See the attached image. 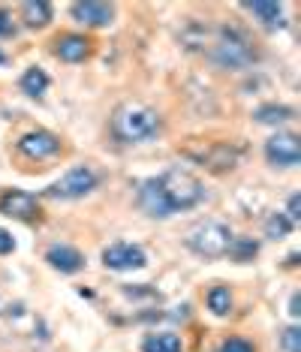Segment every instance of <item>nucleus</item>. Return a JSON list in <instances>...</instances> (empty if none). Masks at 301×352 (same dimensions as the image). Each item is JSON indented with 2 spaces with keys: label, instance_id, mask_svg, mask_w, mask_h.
I'll return each instance as SVG.
<instances>
[{
  "label": "nucleus",
  "instance_id": "14",
  "mask_svg": "<svg viewBox=\"0 0 301 352\" xmlns=\"http://www.w3.org/2000/svg\"><path fill=\"white\" fill-rule=\"evenodd\" d=\"M181 349H184V343L172 331H157L142 343V352H181Z\"/></svg>",
  "mask_w": 301,
  "mask_h": 352
},
{
  "label": "nucleus",
  "instance_id": "21",
  "mask_svg": "<svg viewBox=\"0 0 301 352\" xmlns=\"http://www.w3.org/2000/svg\"><path fill=\"white\" fill-rule=\"evenodd\" d=\"M217 352H256V346H253L247 338H226L217 346Z\"/></svg>",
  "mask_w": 301,
  "mask_h": 352
},
{
  "label": "nucleus",
  "instance_id": "25",
  "mask_svg": "<svg viewBox=\"0 0 301 352\" xmlns=\"http://www.w3.org/2000/svg\"><path fill=\"white\" fill-rule=\"evenodd\" d=\"M10 15H6V12H0V36H6V34H10Z\"/></svg>",
  "mask_w": 301,
  "mask_h": 352
},
{
  "label": "nucleus",
  "instance_id": "12",
  "mask_svg": "<svg viewBox=\"0 0 301 352\" xmlns=\"http://www.w3.org/2000/svg\"><path fill=\"white\" fill-rule=\"evenodd\" d=\"M54 54L67 63H82L91 54V43L82 34H63L54 43Z\"/></svg>",
  "mask_w": 301,
  "mask_h": 352
},
{
  "label": "nucleus",
  "instance_id": "1",
  "mask_svg": "<svg viewBox=\"0 0 301 352\" xmlns=\"http://www.w3.org/2000/svg\"><path fill=\"white\" fill-rule=\"evenodd\" d=\"M205 199V187L196 175L184 169H166L157 178H148L139 187V205L148 217L166 220L178 211L196 208Z\"/></svg>",
  "mask_w": 301,
  "mask_h": 352
},
{
  "label": "nucleus",
  "instance_id": "19",
  "mask_svg": "<svg viewBox=\"0 0 301 352\" xmlns=\"http://www.w3.org/2000/svg\"><path fill=\"white\" fill-rule=\"evenodd\" d=\"M289 232H292V223L283 217V214H271V217L265 220V235L274 238V241H277V238H287Z\"/></svg>",
  "mask_w": 301,
  "mask_h": 352
},
{
  "label": "nucleus",
  "instance_id": "15",
  "mask_svg": "<svg viewBox=\"0 0 301 352\" xmlns=\"http://www.w3.org/2000/svg\"><path fill=\"white\" fill-rule=\"evenodd\" d=\"M21 15H25L27 28H45L52 21V6L45 0H30V3L21 6Z\"/></svg>",
  "mask_w": 301,
  "mask_h": 352
},
{
  "label": "nucleus",
  "instance_id": "9",
  "mask_svg": "<svg viewBox=\"0 0 301 352\" xmlns=\"http://www.w3.org/2000/svg\"><path fill=\"white\" fill-rule=\"evenodd\" d=\"M0 214H6L12 220H36L39 202H36V196L25 193V190H6L0 196Z\"/></svg>",
  "mask_w": 301,
  "mask_h": 352
},
{
  "label": "nucleus",
  "instance_id": "8",
  "mask_svg": "<svg viewBox=\"0 0 301 352\" xmlns=\"http://www.w3.org/2000/svg\"><path fill=\"white\" fill-rule=\"evenodd\" d=\"M15 148H19V154H25L30 160H45L60 151V139L49 130H34V133L21 135V139L15 142Z\"/></svg>",
  "mask_w": 301,
  "mask_h": 352
},
{
  "label": "nucleus",
  "instance_id": "20",
  "mask_svg": "<svg viewBox=\"0 0 301 352\" xmlns=\"http://www.w3.org/2000/svg\"><path fill=\"white\" fill-rule=\"evenodd\" d=\"M229 253L235 256V259H250V256H256L259 253V244L256 241H247V238H235L232 247H229Z\"/></svg>",
  "mask_w": 301,
  "mask_h": 352
},
{
  "label": "nucleus",
  "instance_id": "7",
  "mask_svg": "<svg viewBox=\"0 0 301 352\" xmlns=\"http://www.w3.org/2000/svg\"><path fill=\"white\" fill-rule=\"evenodd\" d=\"M102 262H106V268H115V271H133V268H145L148 256L142 247L121 241V244H112L102 250Z\"/></svg>",
  "mask_w": 301,
  "mask_h": 352
},
{
  "label": "nucleus",
  "instance_id": "23",
  "mask_svg": "<svg viewBox=\"0 0 301 352\" xmlns=\"http://www.w3.org/2000/svg\"><path fill=\"white\" fill-rule=\"evenodd\" d=\"M283 217H287L292 226H296V223L301 220V196H298V193L289 196V205H287V214H283Z\"/></svg>",
  "mask_w": 301,
  "mask_h": 352
},
{
  "label": "nucleus",
  "instance_id": "6",
  "mask_svg": "<svg viewBox=\"0 0 301 352\" xmlns=\"http://www.w3.org/2000/svg\"><path fill=\"white\" fill-rule=\"evenodd\" d=\"M265 160L277 169H292L301 163V142L296 133H277L265 142Z\"/></svg>",
  "mask_w": 301,
  "mask_h": 352
},
{
  "label": "nucleus",
  "instance_id": "18",
  "mask_svg": "<svg viewBox=\"0 0 301 352\" xmlns=\"http://www.w3.org/2000/svg\"><path fill=\"white\" fill-rule=\"evenodd\" d=\"M296 115L289 106H259L256 109V121L259 124H283V121H289V118Z\"/></svg>",
  "mask_w": 301,
  "mask_h": 352
},
{
  "label": "nucleus",
  "instance_id": "3",
  "mask_svg": "<svg viewBox=\"0 0 301 352\" xmlns=\"http://www.w3.org/2000/svg\"><path fill=\"white\" fill-rule=\"evenodd\" d=\"M232 241H235L232 229L223 226V223H217V220L196 223L184 238V244L190 247V250H193L196 256H205V259H220V256H226Z\"/></svg>",
  "mask_w": 301,
  "mask_h": 352
},
{
  "label": "nucleus",
  "instance_id": "26",
  "mask_svg": "<svg viewBox=\"0 0 301 352\" xmlns=\"http://www.w3.org/2000/svg\"><path fill=\"white\" fill-rule=\"evenodd\" d=\"M298 307H301V298H298V295H292V301H289V314H292V316H298V314H301Z\"/></svg>",
  "mask_w": 301,
  "mask_h": 352
},
{
  "label": "nucleus",
  "instance_id": "4",
  "mask_svg": "<svg viewBox=\"0 0 301 352\" xmlns=\"http://www.w3.org/2000/svg\"><path fill=\"white\" fill-rule=\"evenodd\" d=\"M211 58L217 60L220 67H226V69H241V67H250L256 54H253L250 43L238 34V30L220 28V30H217V39H214Z\"/></svg>",
  "mask_w": 301,
  "mask_h": 352
},
{
  "label": "nucleus",
  "instance_id": "11",
  "mask_svg": "<svg viewBox=\"0 0 301 352\" xmlns=\"http://www.w3.org/2000/svg\"><path fill=\"white\" fill-rule=\"evenodd\" d=\"M45 262L54 268V271H60V274H76V271H82L85 268V256L76 250V247H69V244H54L45 250Z\"/></svg>",
  "mask_w": 301,
  "mask_h": 352
},
{
  "label": "nucleus",
  "instance_id": "22",
  "mask_svg": "<svg viewBox=\"0 0 301 352\" xmlns=\"http://www.w3.org/2000/svg\"><path fill=\"white\" fill-rule=\"evenodd\" d=\"M280 343H283V349H287V352H301V328L298 325H289L287 331H283Z\"/></svg>",
  "mask_w": 301,
  "mask_h": 352
},
{
  "label": "nucleus",
  "instance_id": "17",
  "mask_svg": "<svg viewBox=\"0 0 301 352\" xmlns=\"http://www.w3.org/2000/svg\"><path fill=\"white\" fill-rule=\"evenodd\" d=\"M208 310L214 316H226L229 310H232V292H229L226 286H214V289H208Z\"/></svg>",
  "mask_w": 301,
  "mask_h": 352
},
{
  "label": "nucleus",
  "instance_id": "5",
  "mask_svg": "<svg viewBox=\"0 0 301 352\" xmlns=\"http://www.w3.org/2000/svg\"><path fill=\"white\" fill-rule=\"evenodd\" d=\"M97 181L100 178L91 166H76V169H69L58 184H52V187L45 190V196H52V199H82L97 187Z\"/></svg>",
  "mask_w": 301,
  "mask_h": 352
},
{
  "label": "nucleus",
  "instance_id": "2",
  "mask_svg": "<svg viewBox=\"0 0 301 352\" xmlns=\"http://www.w3.org/2000/svg\"><path fill=\"white\" fill-rule=\"evenodd\" d=\"M160 115H157L150 106L136 100H126L112 111V135L124 145H139V142H148L160 133Z\"/></svg>",
  "mask_w": 301,
  "mask_h": 352
},
{
  "label": "nucleus",
  "instance_id": "24",
  "mask_svg": "<svg viewBox=\"0 0 301 352\" xmlns=\"http://www.w3.org/2000/svg\"><path fill=\"white\" fill-rule=\"evenodd\" d=\"M15 250V241H12V235L6 229H0V256H6V253H12Z\"/></svg>",
  "mask_w": 301,
  "mask_h": 352
},
{
  "label": "nucleus",
  "instance_id": "16",
  "mask_svg": "<svg viewBox=\"0 0 301 352\" xmlns=\"http://www.w3.org/2000/svg\"><path fill=\"white\" fill-rule=\"evenodd\" d=\"M45 87H49V76L43 73V69L30 67L25 76H21V91L27 94V97H43Z\"/></svg>",
  "mask_w": 301,
  "mask_h": 352
},
{
  "label": "nucleus",
  "instance_id": "13",
  "mask_svg": "<svg viewBox=\"0 0 301 352\" xmlns=\"http://www.w3.org/2000/svg\"><path fill=\"white\" fill-rule=\"evenodd\" d=\"M244 10L250 15H256L259 25L268 30L283 28V6L280 3H265V0H256V3H244Z\"/></svg>",
  "mask_w": 301,
  "mask_h": 352
},
{
  "label": "nucleus",
  "instance_id": "10",
  "mask_svg": "<svg viewBox=\"0 0 301 352\" xmlns=\"http://www.w3.org/2000/svg\"><path fill=\"white\" fill-rule=\"evenodd\" d=\"M73 19L78 25H88V28H106L112 25L115 19V6L112 3H100V0H85V3H73L69 6Z\"/></svg>",
  "mask_w": 301,
  "mask_h": 352
}]
</instances>
